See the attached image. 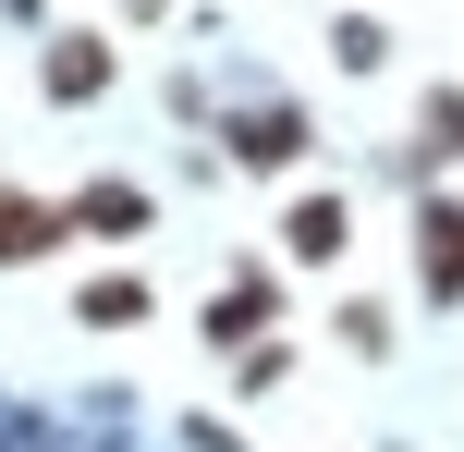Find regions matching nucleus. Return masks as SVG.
<instances>
[{
  "label": "nucleus",
  "instance_id": "20e7f679",
  "mask_svg": "<svg viewBox=\"0 0 464 452\" xmlns=\"http://www.w3.org/2000/svg\"><path fill=\"white\" fill-rule=\"evenodd\" d=\"M269 318H281V269L245 257L208 306H196V342H208V355H245V342H269Z\"/></svg>",
  "mask_w": 464,
  "mask_h": 452
},
{
  "label": "nucleus",
  "instance_id": "f03ea898",
  "mask_svg": "<svg viewBox=\"0 0 464 452\" xmlns=\"http://www.w3.org/2000/svg\"><path fill=\"white\" fill-rule=\"evenodd\" d=\"M305 147H318V122L294 111V98H245V111H220V159L232 171H305Z\"/></svg>",
  "mask_w": 464,
  "mask_h": 452
},
{
  "label": "nucleus",
  "instance_id": "1a4fd4ad",
  "mask_svg": "<svg viewBox=\"0 0 464 452\" xmlns=\"http://www.w3.org/2000/svg\"><path fill=\"white\" fill-rule=\"evenodd\" d=\"M73 318H86V331H147L160 293H147V269H98V282L73 293Z\"/></svg>",
  "mask_w": 464,
  "mask_h": 452
},
{
  "label": "nucleus",
  "instance_id": "39448f33",
  "mask_svg": "<svg viewBox=\"0 0 464 452\" xmlns=\"http://www.w3.org/2000/svg\"><path fill=\"white\" fill-rule=\"evenodd\" d=\"M354 257V196L343 184H305L281 208V269H343Z\"/></svg>",
  "mask_w": 464,
  "mask_h": 452
},
{
  "label": "nucleus",
  "instance_id": "4468645a",
  "mask_svg": "<svg viewBox=\"0 0 464 452\" xmlns=\"http://www.w3.org/2000/svg\"><path fill=\"white\" fill-rule=\"evenodd\" d=\"M122 13H135V24H160V13H171V0H122Z\"/></svg>",
  "mask_w": 464,
  "mask_h": 452
},
{
  "label": "nucleus",
  "instance_id": "423d86ee",
  "mask_svg": "<svg viewBox=\"0 0 464 452\" xmlns=\"http://www.w3.org/2000/svg\"><path fill=\"white\" fill-rule=\"evenodd\" d=\"M62 208H73V245H135V233H160V196H147L135 171H98V184L62 196Z\"/></svg>",
  "mask_w": 464,
  "mask_h": 452
},
{
  "label": "nucleus",
  "instance_id": "0eeeda50",
  "mask_svg": "<svg viewBox=\"0 0 464 452\" xmlns=\"http://www.w3.org/2000/svg\"><path fill=\"white\" fill-rule=\"evenodd\" d=\"M62 245H73V208H62V196L0 184V269H37V257H62Z\"/></svg>",
  "mask_w": 464,
  "mask_h": 452
},
{
  "label": "nucleus",
  "instance_id": "6e6552de",
  "mask_svg": "<svg viewBox=\"0 0 464 452\" xmlns=\"http://www.w3.org/2000/svg\"><path fill=\"white\" fill-rule=\"evenodd\" d=\"M452 159H464V86H428L416 98V135H403V171L428 184V171H452Z\"/></svg>",
  "mask_w": 464,
  "mask_h": 452
},
{
  "label": "nucleus",
  "instance_id": "ddd939ff",
  "mask_svg": "<svg viewBox=\"0 0 464 452\" xmlns=\"http://www.w3.org/2000/svg\"><path fill=\"white\" fill-rule=\"evenodd\" d=\"M0 13H13V24H37V37H49V0H0Z\"/></svg>",
  "mask_w": 464,
  "mask_h": 452
},
{
  "label": "nucleus",
  "instance_id": "9b49d317",
  "mask_svg": "<svg viewBox=\"0 0 464 452\" xmlns=\"http://www.w3.org/2000/svg\"><path fill=\"white\" fill-rule=\"evenodd\" d=\"M343 355H367V367L392 355V306H343Z\"/></svg>",
  "mask_w": 464,
  "mask_h": 452
},
{
  "label": "nucleus",
  "instance_id": "9d476101",
  "mask_svg": "<svg viewBox=\"0 0 464 452\" xmlns=\"http://www.w3.org/2000/svg\"><path fill=\"white\" fill-rule=\"evenodd\" d=\"M330 62H343V73H379V62H392V24H379V13H330Z\"/></svg>",
  "mask_w": 464,
  "mask_h": 452
},
{
  "label": "nucleus",
  "instance_id": "f257e3e1",
  "mask_svg": "<svg viewBox=\"0 0 464 452\" xmlns=\"http://www.w3.org/2000/svg\"><path fill=\"white\" fill-rule=\"evenodd\" d=\"M111 86H122V49L98 37V24H49L37 37V98L49 111H98Z\"/></svg>",
  "mask_w": 464,
  "mask_h": 452
},
{
  "label": "nucleus",
  "instance_id": "f8f14e48",
  "mask_svg": "<svg viewBox=\"0 0 464 452\" xmlns=\"http://www.w3.org/2000/svg\"><path fill=\"white\" fill-rule=\"evenodd\" d=\"M281 380H294V342H281V331L245 342V391H281Z\"/></svg>",
  "mask_w": 464,
  "mask_h": 452
},
{
  "label": "nucleus",
  "instance_id": "7ed1b4c3",
  "mask_svg": "<svg viewBox=\"0 0 464 452\" xmlns=\"http://www.w3.org/2000/svg\"><path fill=\"white\" fill-rule=\"evenodd\" d=\"M403 257H416V293L428 306H464V196H440V184H416V220H403Z\"/></svg>",
  "mask_w": 464,
  "mask_h": 452
}]
</instances>
